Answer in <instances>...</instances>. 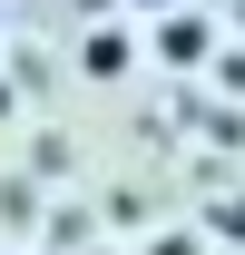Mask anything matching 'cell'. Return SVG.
<instances>
[{
  "mask_svg": "<svg viewBox=\"0 0 245 255\" xmlns=\"http://www.w3.org/2000/svg\"><path fill=\"white\" fill-rule=\"evenodd\" d=\"M236 30H245V0H236Z\"/></svg>",
  "mask_w": 245,
  "mask_h": 255,
  "instance_id": "cell-6",
  "label": "cell"
},
{
  "mask_svg": "<svg viewBox=\"0 0 245 255\" xmlns=\"http://www.w3.org/2000/svg\"><path fill=\"white\" fill-rule=\"evenodd\" d=\"M0 128H10V89H0Z\"/></svg>",
  "mask_w": 245,
  "mask_h": 255,
  "instance_id": "cell-4",
  "label": "cell"
},
{
  "mask_svg": "<svg viewBox=\"0 0 245 255\" xmlns=\"http://www.w3.org/2000/svg\"><path fill=\"white\" fill-rule=\"evenodd\" d=\"M0 30H10V0H0Z\"/></svg>",
  "mask_w": 245,
  "mask_h": 255,
  "instance_id": "cell-5",
  "label": "cell"
},
{
  "mask_svg": "<svg viewBox=\"0 0 245 255\" xmlns=\"http://www.w3.org/2000/svg\"><path fill=\"white\" fill-rule=\"evenodd\" d=\"M79 69L108 89V79H127V69H137V39H127V30H89V39H79Z\"/></svg>",
  "mask_w": 245,
  "mask_h": 255,
  "instance_id": "cell-2",
  "label": "cell"
},
{
  "mask_svg": "<svg viewBox=\"0 0 245 255\" xmlns=\"http://www.w3.org/2000/svg\"><path fill=\"white\" fill-rule=\"evenodd\" d=\"M0 255H20V246H0Z\"/></svg>",
  "mask_w": 245,
  "mask_h": 255,
  "instance_id": "cell-7",
  "label": "cell"
},
{
  "mask_svg": "<svg viewBox=\"0 0 245 255\" xmlns=\"http://www.w3.org/2000/svg\"><path fill=\"white\" fill-rule=\"evenodd\" d=\"M137 10H147V20H157V10H177V0H137Z\"/></svg>",
  "mask_w": 245,
  "mask_h": 255,
  "instance_id": "cell-3",
  "label": "cell"
},
{
  "mask_svg": "<svg viewBox=\"0 0 245 255\" xmlns=\"http://www.w3.org/2000/svg\"><path fill=\"white\" fill-rule=\"evenodd\" d=\"M157 59L167 69H196V59H216V20H196V10H157Z\"/></svg>",
  "mask_w": 245,
  "mask_h": 255,
  "instance_id": "cell-1",
  "label": "cell"
}]
</instances>
